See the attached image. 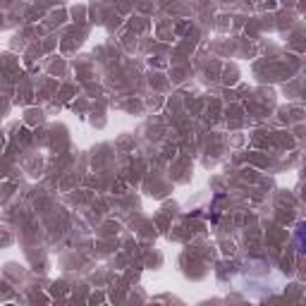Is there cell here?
<instances>
[{
    "instance_id": "6da1fadb",
    "label": "cell",
    "mask_w": 306,
    "mask_h": 306,
    "mask_svg": "<svg viewBox=\"0 0 306 306\" xmlns=\"http://www.w3.org/2000/svg\"><path fill=\"white\" fill-rule=\"evenodd\" d=\"M0 151H2V139H0Z\"/></svg>"
},
{
    "instance_id": "7a4b0ae2",
    "label": "cell",
    "mask_w": 306,
    "mask_h": 306,
    "mask_svg": "<svg viewBox=\"0 0 306 306\" xmlns=\"http://www.w3.org/2000/svg\"><path fill=\"white\" fill-rule=\"evenodd\" d=\"M7 306H15V304H7Z\"/></svg>"
}]
</instances>
